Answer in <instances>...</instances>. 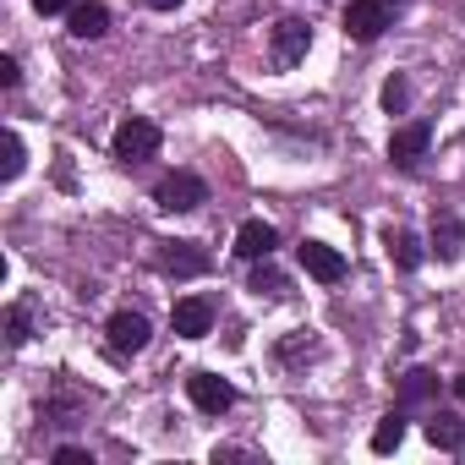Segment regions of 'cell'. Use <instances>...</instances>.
Returning a JSON list of instances; mask_svg holds the SVG:
<instances>
[{
	"instance_id": "1",
	"label": "cell",
	"mask_w": 465,
	"mask_h": 465,
	"mask_svg": "<svg viewBox=\"0 0 465 465\" xmlns=\"http://www.w3.org/2000/svg\"><path fill=\"white\" fill-rule=\"evenodd\" d=\"M159 126L148 121V115H132V121H121L115 126V159L121 164H143V159H153L159 153Z\"/></svg>"
},
{
	"instance_id": "2",
	"label": "cell",
	"mask_w": 465,
	"mask_h": 465,
	"mask_svg": "<svg viewBox=\"0 0 465 465\" xmlns=\"http://www.w3.org/2000/svg\"><path fill=\"white\" fill-rule=\"evenodd\" d=\"M153 203H159L164 213H192V208H203V203H208V186H203V175L175 170V175H164V181H159Z\"/></svg>"
},
{
	"instance_id": "3",
	"label": "cell",
	"mask_w": 465,
	"mask_h": 465,
	"mask_svg": "<svg viewBox=\"0 0 465 465\" xmlns=\"http://www.w3.org/2000/svg\"><path fill=\"white\" fill-rule=\"evenodd\" d=\"M383 28H389V0H351V6H345V34L356 45L383 39Z\"/></svg>"
},
{
	"instance_id": "4",
	"label": "cell",
	"mask_w": 465,
	"mask_h": 465,
	"mask_svg": "<svg viewBox=\"0 0 465 465\" xmlns=\"http://www.w3.org/2000/svg\"><path fill=\"white\" fill-rule=\"evenodd\" d=\"M159 274L170 280H197L208 274V252L197 242H159Z\"/></svg>"
},
{
	"instance_id": "5",
	"label": "cell",
	"mask_w": 465,
	"mask_h": 465,
	"mask_svg": "<svg viewBox=\"0 0 465 465\" xmlns=\"http://www.w3.org/2000/svg\"><path fill=\"white\" fill-rule=\"evenodd\" d=\"M186 394H192V405H197L203 416H224L230 405H236V389H230L219 372H192V378H186Z\"/></svg>"
},
{
	"instance_id": "6",
	"label": "cell",
	"mask_w": 465,
	"mask_h": 465,
	"mask_svg": "<svg viewBox=\"0 0 465 465\" xmlns=\"http://www.w3.org/2000/svg\"><path fill=\"white\" fill-rule=\"evenodd\" d=\"M104 334H110V351H115V356H137V351L148 345V334H153V329H148V318H143V312H132V307H126V312H115V318L104 323Z\"/></svg>"
},
{
	"instance_id": "7",
	"label": "cell",
	"mask_w": 465,
	"mask_h": 465,
	"mask_svg": "<svg viewBox=\"0 0 465 465\" xmlns=\"http://www.w3.org/2000/svg\"><path fill=\"white\" fill-rule=\"evenodd\" d=\"M274 247H280V230H274L269 219H247V224L236 230V258H247V263L274 258Z\"/></svg>"
},
{
	"instance_id": "8",
	"label": "cell",
	"mask_w": 465,
	"mask_h": 465,
	"mask_svg": "<svg viewBox=\"0 0 465 465\" xmlns=\"http://www.w3.org/2000/svg\"><path fill=\"white\" fill-rule=\"evenodd\" d=\"M307 50H312V28H307L302 17L274 23V61H280V66H296Z\"/></svg>"
},
{
	"instance_id": "9",
	"label": "cell",
	"mask_w": 465,
	"mask_h": 465,
	"mask_svg": "<svg viewBox=\"0 0 465 465\" xmlns=\"http://www.w3.org/2000/svg\"><path fill=\"white\" fill-rule=\"evenodd\" d=\"M427 143H432V126H427V121H411V126H400V132L389 137V159H394L400 170H411V164L427 153Z\"/></svg>"
},
{
	"instance_id": "10",
	"label": "cell",
	"mask_w": 465,
	"mask_h": 465,
	"mask_svg": "<svg viewBox=\"0 0 465 465\" xmlns=\"http://www.w3.org/2000/svg\"><path fill=\"white\" fill-rule=\"evenodd\" d=\"M302 269H307L318 285H340V280H345V258H340L334 247H323V242H302Z\"/></svg>"
},
{
	"instance_id": "11",
	"label": "cell",
	"mask_w": 465,
	"mask_h": 465,
	"mask_svg": "<svg viewBox=\"0 0 465 465\" xmlns=\"http://www.w3.org/2000/svg\"><path fill=\"white\" fill-rule=\"evenodd\" d=\"M170 323H175V334H181V340H203V334L213 329V307H208L203 296H186V302H175Z\"/></svg>"
},
{
	"instance_id": "12",
	"label": "cell",
	"mask_w": 465,
	"mask_h": 465,
	"mask_svg": "<svg viewBox=\"0 0 465 465\" xmlns=\"http://www.w3.org/2000/svg\"><path fill=\"white\" fill-rule=\"evenodd\" d=\"M460 247H465V224H460V213H432V252L443 258V263H454L460 258Z\"/></svg>"
},
{
	"instance_id": "13",
	"label": "cell",
	"mask_w": 465,
	"mask_h": 465,
	"mask_svg": "<svg viewBox=\"0 0 465 465\" xmlns=\"http://www.w3.org/2000/svg\"><path fill=\"white\" fill-rule=\"evenodd\" d=\"M427 438H432V449L460 454V449H465V421H460L454 411H432V416H427Z\"/></svg>"
},
{
	"instance_id": "14",
	"label": "cell",
	"mask_w": 465,
	"mask_h": 465,
	"mask_svg": "<svg viewBox=\"0 0 465 465\" xmlns=\"http://www.w3.org/2000/svg\"><path fill=\"white\" fill-rule=\"evenodd\" d=\"M66 23H72L77 39H104V34H110V12L99 6V0H83V6H72Z\"/></svg>"
},
{
	"instance_id": "15",
	"label": "cell",
	"mask_w": 465,
	"mask_h": 465,
	"mask_svg": "<svg viewBox=\"0 0 465 465\" xmlns=\"http://www.w3.org/2000/svg\"><path fill=\"white\" fill-rule=\"evenodd\" d=\"M427 400H438V378H432L427 367H411V372L400 378V411H411V405H427Z\"/></svg>"
},
{
	"instance_id": "16",
	"label": "cell",
	"mask_w": 465,
	"mask_h": 465,
	"mask_svg": "<svg viewBox=\"0 0 465 465\" xmlns=\"http://www.w3.org/2000/svg\"><path fill=\"white\" fill-rule=\"evenodd\" d=\"M383 247H389V258H394V269H421V242L411 236V230H389V236H383Z\"/></svg>"
},
{
	"instance_id": "17",
	"label": "cell",
	"mask_w": 465,
	"mask_h": 465,
	"mask_svg": "<svg viewBox=\"0 0 465 465\" xmlns=\"http://www.w3.org/2000/svg\"><path fill=\"white\" fill-rule=\"evenodd\" d=\"M405 443V411H389L378 427H372V454H394Z\"/></svg>"
},
{
	"instance_id": "18",
	"label": "cell",
	"mask_w": 465,
	"mask_h": 465,
	"mask_svg": "<svg viewBox=\"0 0 465 465\" xmlns=\"http://www.w3.org/2000/svg\"><path fill=\"white\" fill-rule=\"evenodd\" d=\"M28 334H34V318H28V302H12V307H6V345L17 351V345H28Z\"/></svg>"
},
{
	"instance_id": "19",
	"label": "cell",
	"mask_w": 465,
	"mask_h": 465,
	"mask_svg": "<svg viewBox=\"0 0 465 465\" xmlns=\"http://www.w3.org/2000/svg\"><path fill=\"white\" fill-rule=\"evenodd\" d=\"M378 99H383V110H389V115H405V104H411V83H405V77H389Z\"/></svg>"
},
{
	"instance_id": "20",
	"label": "cell",
	"mask_w": 465,
	"mask_h": 465,
	"mask_svg": "<svg viewBox=\"0 0 465 465\" xmlns=\"http://www.w3.org/2000/svg\"><path fill=\"white\" fill-rule=\"evenodd\" d=\"M252 291H258V296H280V291H285V274H280V269H274L269 258H258V274H252Z\"/></svg>"
},
{
	"instance_id": "21",
	"label": "cell",
	"mask_w": 465,
	"mask_h": 465,
	"mask_svg": "<svg viewBox=\"0 0 465 465\" xmlns=\"http://www.w3.org/2000/svg\"><path fill=\"white\" fill-rule=\"evenodd\" d=\"M23 164H28V148H23V137H17V132H6V164H0V175L17 181V175H23Z\"/></svg>"
},
{
	"instance_id": "22",
	"label": "cell",
	"mask_w": 465,
	"mask_h": 465,
	"mask_svg": "<svg viewBox=\"0 0 465 465\" xmlns=\"http://www.w3.org/2000/svg\"><path fill=\"white\" fill-rule=\"evenodd\" d=\"M50 460H55V465H94V454H88V449H77V443H61Z\"/></svg>"
},
{
	"instance_id": "23",
	"label": "cell",
	"mask_w": 465,
	"mask_h": 465,
	"mask_svg": "<svg viewBox=\"0 0 465 465\" xmlns=\"http://www.w3.org/2000/svg\"><path fill=\"white\" fill-rule=\"evenodd\" d=\"M17 83H23V66L12 55H0V88H17Z\"/></svg>"
},
{
	"instance_id": "24",
	"label": "cell",
	"mask_w": 465,
	"mask_h": 465,
	"mask_svg": "<svg viewBox=\"0 0 465 465\" xmlns=\"http://www.w3.org/2000/svg\"><path fill=\"white\" fill-rule=\"evenodd\" d=\"M34 12H45V17H55V12H72V0H34Z\"/></svg>"
},
{
	"instance_id": "25",
	"label": "cell",
	"mask_w": 465,
	"mask_h": 465,
	"mask_svg": "<svg viewBox=\"0 0 465 465\" xmlns=\"http://www.w3.org/2000/svg\"><path fill=\"white\" fill-rule=\"evenodd\" d=\"M137 6H148V12H175L181 0H137Z\"/></svg>"
},
{
	"instance_id": "26",
	"label": "cell",
	"mask_w": 465,
	"mask_h": 465,
	"mask_svg": "<svg viewBox=\"0 0 465 465\" xmlns=\"http://www.w3.org/2000/svg\"><path fill=\"white\" fill-rule=\"evenodd\" d=\"M454 394H460V405H465V372H460V378H454Z\"/></svg>"
}]
</instances>
